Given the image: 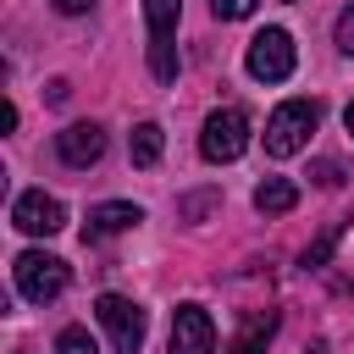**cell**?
I'll list each match as a JSON object with an SVG mask.
<instances>
[{
    "mask_svg": "<svg viewBox=\"0 0 354 354\" xmlns=\"http://www.w3.org/2000/svg\"><path fill=\"white\" fill-rule=\"evenodd\" d=\"M55 11H66V17H77V11H88V6H100V0H50Z\"/></svg>",
    "mask_w": 354,
    "mask_h": 354,
    "instance_id": "7402d4cb",
    "label": "cell"
},
{
    "mask_svg": "<svg viewBox=\"0 0 354 354\" xmlns=\"http://www.w3.org/2000/svg\"><path fill=\"white\" fill-rule=\"evenodd\" d=\"M11 227H17V232H28V238H50V232H61V227H66V210H61V199H55V194L28 188V194H17V205H11Z\"/></svg>",
    "mask_w": 354,
    "mask_h": 354,
    "instance_id": "8992f818",
    "label": "cell"
},
{
    "mask_svg": "<svg viewBox=\"0 0 354 354\" xmlns=\"http://www.w3.org/2000/svg\"><path fill=\"white\" fill-rule=\"evenodd\" d=\"M337 232H343V227H326V232H321V238H315V243L304 249V266H310V271H321V266H326V254H332V243H337Z\"/></svg>",
    "mask_w": 354,
    "mask_h": 354,
    "instance_id": "2e32d148",
    "label": "cell"
},
{
    "mask_svg": "<svg viewBox=\"0 0 354 354\" xmlns=\"http://www.w3.org/2000/svg\"><path fill=\"white\" fill-rule=\"evenodd\" d=\"M216 199H221V194H216V188H205V194H188V199H183V205H177V216H183V221H199V216H205V210H210V205H216Z\"/></svg>",
    "mask_w": 354,
    "mask_h": 354,
    "instance_id": "e0dca14e",
    "label": "cell"
},
{
    "mask_svg": "<svg viewBox=\"0 0 354 354\" xmlns=\"http://www.w3.org/2000/svg\"><path fill=\"white\" fill-rule=\"evenodd\" d=\"M55 354H100V343L88 337V326H61V337H55Z\"/></svg>",
    "mask_w": 354,
    "mask_h": 354,
    "instance_id": "9a60e30c",
    "label": "cell"
},
{
    "mask_svg": "<svg viewBox=\"0 0 354 354\" xmlns=\"http://www.w3.org/2000/svg\"><path fill=\"white\" fill-rule=\"evenodd\" d=\"M293 61H299V50H293V33L288 28L254 33L249 39V55H243V66H249L254 83H288L293 77Z\"/></svg>",
    "mask_w": 354,
    "mask_h": 354,
    "instance_id": "277c9868",
    "label": "cell"
},
{
    "mask_svg": "<svg viewBox=\"0 0 354 354\" xmlns=\"http://www.w3.org/2000/svg\"><path fill=\"white\" fill-rule=\"evenodd\" d=\"M94 321L111 332L116 354H138V348H144L149 321H144V310H138L133 299H122V293H100V299H94Z\"/></svg>",
    "mask_w": 354,
    "mask_h": 354,
    "instance_id": "5b68a950",
    "label": "cell"
},
{
    "mask_svg": "<svg viewBox=\"0 0 354 354\" xmlns=\"http://www.w3.org/2000/svg\"><path fill=\"white\" fill-rule=\"evenodd\" d=\"M177 17H183V0H144L149 39H171V33H177Z\"/></svg>",
    "mask_w": 354,
    "mask_h": 354,
    "instance_id": "4fadbf2b",
    "label": "cell"
},
{
    "mask_svg": "<svg viewBox=\"0 0 354 354\" xmlns=\"http://www.w3.org/2000/svg\"><path fill=\"white\" fill-rule=\"evenodd\" d=\"M343 127H348V133H354V100H348V111H343Z\"/></svg>",
    "mask_w": 354,
    "mask_h": 354,
    "instance_id": "603a6c76",
    "label": "cell"
},
{
    "mask_svg": "<svg viewBox=\"0 0 354 354\" xmlns=\"http://www.w3.org/2000/svg\"><path fill=\"white\" fill-rule=\"evenodd\" d=\"M249 149V111L243 105H221L205 116V133H199V155L210 166H232L238 155Z\"/></svg>",
    "mask_w": 354,
    "mask_h": 354,
    "instance_id": "7a4b0ae2",
    "label": "cell"
},
{
    "mask_svg": "<svg viewBox=\"0 0 354 354\" xmlns=\"http://www.w3.org/2000/svg\"><path fill=\"white\" fill-rule=\"evenodd\" d=\"M332 44H337L343 55H354V6L337 17V28H332Z\"/></svg>",
    "mask_w": 354,
    "mask_h": 354,
    "instance_id": "d6986e66",
    "label": "cell"
},
{
    "mask_svg": "<svg viewBox=\"0 0 354 354\" xmlns=\"http://www.w3.org/2000/svg\"><path fill=\"white\" fill-rule=\"evenodd\" d=\"M55 155L72 166V171H88L100 155H105V127L100 122H72L55 133Z\"/></svg>",
    "mask_w": 354,
    "mask_h": 354,
    "instance_id": "52a82bcc",
    "label": "cell"
},
{
    "mask_svg": "<svg viewBox=\"0 0 354 354\" xmlns=\"http://www.w3.org/2000/svg\"><path fill=\"white\" fill-rule=\"evenodd\" d=\"M271 332H277V310H254V315L243 321V332L232 337V348H227V354H266Z\"/></svg>",
    "mask_w": 354,
    "mask_h": 354,
    "instance_id": "30bf717a",
    "label": "cell"
},
{
    "mask_svg": "<svg viewBox=\"0 0 354 354\" xmlns=\"http://www.w3.org/2000/svg\"><path fill=\"white\" fill-rule=\"evenodd\" d=\"M22 354H28V348H22Z\"/></svg>",
    "mask_w": 354,
    "mask_h": 354,
    "instance_id": "cb8c5ba5",
    "label": "cell"
},
{
    "mask_svg": "<svg viewBox=\"0 0 354 354\" xmlns=\"http://www.w3.org/2000/svg\"><path fill=\"white\" fill-rule=\"evenodd\" d=\"M160 149H166V133H160V122H138V127H133V138H127V155H133V166H155V160H160Z\"/></svg>",
    "mask_w": 354,
    "mask_h": 354,
    "instance_id": "7c38bea8",
    "label": "cell"
},
{
    "mask_svg": "<svg viewBox=\"0 0 354 354\" xmlns=\"http://www.w3.org/2000/svg\"><path fill=\"white\" fill-rule=\"evenodd\" d=\"M216 348V326L199 304H183L171 315V354H210Z\"/></svg>",
    "mask_w": 354,
    "mask_h": 354,
    "instance_id": "ba28073f",
    "label": "cell"
},
{
    "mask_svg": "<svg viewBox=\"0 0 354 354\" xmlns=\"http://www.w3.org/2000/svg\"><path fill=\"white\" fill-rule=\"evenodd\" d=\"M138 221H144V210H138V205H127V199H105V205H94V210H88V227H83V238H88V243H100V238L133 232Z\"/></svg>",
    "mask_w": 354,
    "mask_h": 354,
    "instance_id": "9c48e42d",
    "label": "cell"
},
{
    "mask_svg": "<svg viewBox=\"0 0 354 354\" xmlns=\"http://www.w3.org/2000/svg\"><path fill=\"white\" fill-rule=\"evenodd\" d=\"M293 205H299V188H293L288 177H266V183L254 188V210H260V216H288Z\"/></svg>",
    "mask_w": 354,
    "mask_h": 354,
    "instance_id": "8fae6325",
    "label": "cell"
},
{
    "mask_svg": "<svg viewBox=\"0 0 354 354\" xmlns=\"http://www.w3.org/2000/svg\"><path fill=\"white\" fill-rule=\"evenodd\" d=\"M11 277H17V293H22L28 304H50V299H61V288H66V260H55V254H44V249H22V254L11 260Z\"/></svg>",
    "mask_w": 354,
    "mask_h": 354,
    "instance_id": "3957f363",
    "label": "cell"
},
{
    "mask_svg": "<svg viewBox=\"0 0 354 354\" xmlns=\"http://www.w3.org/2000/svg\"><path fill=\"white\" fill-rule=\"evenodd\" d=\"M149 72H155V83H177V44L171 39H149Z\"/></svg>",
    "mask_w": 354,
    "mask_h": 354,
    "instance_id": "5bb4252c",
    "label": "cell"
},
{
    "mask_svg": "<svg viewBox=\"0 0 354 354\" xmlns=\"http://www.w3.org/2000/svg\"><path fill=\"white\" fill-rule=\"evenodd\" d=\"M315 183H321V188H337V183H343V166H337V160H315Z\"/></svg>",
    "mask_w": 354,
    "mask_h": 354,
    "instance_id": "ffe728a7",
    "label": "cell"
},
{
    "mask_svg": "<svg viewBox=\"0 0 354 354\" xmlns=\"http://www.w3.org/2000/svg\"><path fill=\"white\" fill-rule=\"evenodd\" d=\"M315 122H321V105H315V100H282V105L271 111V122H266V155H271V160L299 155V149L310 144Z\"/></svg>",
    "mask_w": 354,
    "mask_h": 354,
    "instance_id": "6da1fadb",
    "label": "cell"
},
{
    "mask_svg": "<svg viewBox=\"0 0 354 354\" xmlns=\"http://www.w3.org/2000/svg\"><path fill=\"white\" fill-rule=\"evenodd\" d=\"M66 94H72V83H66V77H55V83H50V94H44V100H50V105H66Z\"/></svg>",
    "mask_w": 354,
    "mask_h": 354,
    "instance_id": "44dd1931",
    "label": "cell"
},
{
    "mask_svg": "<svg viewBox=\"0 0 354 354\" xmlns=\"http://www.w3.org/2000/svg\"><path fill=\"white\" fill-rule=\"evenodd\" d=\"M254 6H260V0H210V11H216L221 22H243V17H254Z\"/></svg>",
    "mask_w": 354,
    "mask_h": 354,
    "instance_id": "ac0fdd59",
    "label": "cell"
}]
</instances>
